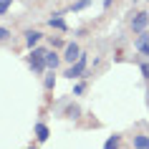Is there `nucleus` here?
Instances as JSON below:
<instances>
[{
	"label": "nucleus",
	"instance_id": "obj_17",
	"mask_svg": "<svg viewBox=\"0 0 149 149\" xmlns=\"http://www.w3.org/2000/svg\"><path fill=\"white\" fill-rule=\"evenodd\" d=\"M141 76H144V79H149V63H141Z\"/></svg>",
	"mask_w": 149,
	"mask_h": 149
},
{
	"label": "nucleus",
	"instance_id": "obj_8",
	"mask_svg": "<svg viewBox=\"0 0 149 149\" xmlns=\"http://www.w3.org/2000/svg\"><path fill=\"white\" fill-rule=\"evenodd\" d=\"M134 147L136 149H149V136L147 134H136L134 136Z\"/></svg>",
	"mask_w": 149,
	"mask_h": 149
},
{
	"label": "nucleus",
	"instance_id": "obj_5",
	"mask_svg": "<svg viewBox=\"0 0 149 149\" xmlns=\"http://www.w3.org/2000/svg\"><path fill=\"white\" fill-rule=\"evenodd\" d=\"M63 58H66L68 63L79 61V58H81V48L76 46V43H68V46H66V56H63Z\"/></svg>",
	"mask_w": 149,
	"mask_h": 149
},
{
	"label": "nucleus",
	"instance_id": "obj_13",
	"mask_svg": "<svg viewBox=\"0 0 149 149\" xmlns=\"http://www.w3.org/2000/svg\"><path fill=\"white\" fill-rule=\"evenodd\" d=\"M66 114H68L71 119H76V116L81 114V109H79V106H68V109H66Z\"/></svg>",
	"mask_w": 149,
	"mask_h": 149
},
{
	"label": "nucleus",
	"instance_id": "obj_2",
	"mask_svg": "<svg viewBox=\"0 0 149 149\" xmlns=\"http://www.w3.org/2000/svg\"><path fill=\"white\" fill-rule=\"evenodd\" d=\"M84 73H86V56L81 53V58H79V61H76V63H73V66H71V68L66 71L63 76H68V79L73 81V79H81Z\"/></svg>",
	"mask_w": 149,
	"mask_h": 149
},
{
	"label": "nucleus",
	"instance_id": "obj_11",
	"mask_svg": "<svg viewBox=\"0 0 149 149\" xmlns=\"http://www.w3.org/2000/svg\"><path fill=\"white\" fill-rule=\"evenodd\" d=\"M88 5H91V0H76V3H73V5H71V10H73V13H79V10L88 8Z\"/></svg>",
	"mask_w": 149,
	"mask_h": 149
},
{
	"label": "nucleus",
	"instance_id": "obj_16",
	"mask_svg": "<svg viewBox=\"0 0 149 149\" xmlns=\"http://www.w3.org/2000/svg\"><path fill=\"white\" fill-rule=\"evenodd\" d=\"M84 88H86L84 84H76V88H73V96H81V94H84Z\"/></svg>",
	"mask_w": 149,
	"mask_h": 149
},
{
	"label": "nucleus",
	"instance_id": "obj_18",
	"mask_svg": "<svg viewBox=\"0 0 149 149\" xmlns=\"http://www.w3.org/2000/svg\"><path fill=\"white\" fill-rule=\"evenodd\" d=\"M8 36H10V31H8V28H0V40H5Z\"/></svg>",
	"mask_w": 149,
	"mask_h": 149
},
{
	"label": "nucleus",
	"instance_id": "obj_14",
	"mask_svg": "<svg viewBox=\"0 0 149 149\" xmlns=\"http://www.w3.org/2000/svg\"><path fill=\"white\" fill-rule=\"evenodd\" d=\"M10 3H13V0H0V15H3V13H8Z\"/></svg>",
	"mask_w": 149,
	"mask_h": 149
},
{
	"label": "nucleus",
	"instance_id": "obj_10",
	"mask_svg": "<svg viewBox=\"0 0 149 149\" xmlns=\"http://www.w3.org/2000/svg\"><path fill=\"white\" fill-rule=\"evenodd\" d=\"M36 136H38V141H46L48 139V126L46 124H36Z\"/></svg>",
	"mask_w": 149,
	"mask_h": 149
},
{
	"label": "nucleus",
	"instance_id": "obj_15",
	"mask_svg": "<svg viewBox=\"0 0 149 149\" xmlns=\"http://www.w3.org/2000/svg\"><path fill=\"white\" fill-rule=\"evenodd\" d=\"M56 86V76L51 73V76H46V88H53Z\"/></svg>",
	"mask_w": 149,
	"mask_h": 149
},
{
	"label": "nucleus",
	"instance_id": "obj_12",
	"mask_svg": "<svg viewBox=\"0 0 149 149\" xmlns=\"http://www.w3.org/2000/svg\"><path fill=\"white\" fill-rule=\"evenodd\" d=\"M119 141H121V139H119L116 134H114V136H109V139H106V144H104V149H119Z\"/></svg>",
	"mask_w": 149,
	"mask_h": 149
},
{
	"label": "nucleus",
	"instance_id": "obj_3",
	"mask_svg": "<svg viewBox=\"0 0 149 149\" xmlns=\"http://www.w3.org/2000/svg\"><path fill=\"white\" fill-rule=\"evenodd\" d=\"M147 25H149V13H134V18H132V31L134 33L147 31Z\"/></svg>",
	"mask_w": 149,
	"mask_h": 149
},
{
	"label": "nucleus",
	"instance_id": "obj_9",
	"mask_svg": "<svg viewBox=\"0 0 149 149\" xmlns=\"http://www.w3.org/2000/svg\"><path fill=\"white\" fill-rule=\"evenodd\" d=\"M58 63H61V58H58L53 51H46V66H48V68L56 71V66H58Z\"/></svg>",
	"mask_w": 149,
	"mask_h": 149
},
{
	"label": "nucleus",
	"instance_id": "obj_19",
	"mask_svg": "<svg viewBox=\"0 0 149 149\" xmlns=\"http://www.w3.org/2000/svg\"><path fill=\"white\" fill-rule=\"evenodd\" d=\"M31 149H33V147H31Z\"/></svg>",
	"mask_w": 149,
	"mask_h": 149
},
{
	"label": "nucleus",
	"instance_id": "obj_1",
	"mask_svg": "<svg viewBox=\"0 0 149 149\" xmlns=\"http://www.w3.org/2000/svg\"><path fill=\"white\" fill-rule=\"evenodd\" d=\"M28 66H31L33 71H46V51L43 48H31V56H28Z\"/></svg>",
	"mask_w": 149,
	"mask_h": 149
},
{
	"label": "nucleus",
	"instance_id": "obj_7",
	"mask_svg": "<svg viewBox=\"0 0 149 149\" xmlns=\"http://www.w3.org/2000/svg\"><path fill=\"white\" fill-rule=\"evenodd\" d=\"M48 25L51 28H58V31H66V20L61 18V13H53V18L48 20Z\"/></svg>",
	"mask_w": 149,
	"mask_h": 149
},
{
	"label": "nucleus",
	"instance_id": "obj_4",
	"mask_svg": "<svg viewBox=\"0 0 149 149\" xmlns=\"http://www.w3.org/2000/svg\"><path fill=\"white\" fill-rule=\"evenodd\" d=\"M134 48H136V51H141L144 56H149V33H147V31L139 33V38H136V43H134Z\"/></svg>",
	"mask_w": 149,
	"mask_h": 149
},
{
	"label": "nucleus",
	"instance_id": "obj_6",
	"mask_svg": "<svg viewBox=\"0 0 149 149\" xmlns=\"http://www.w3.org/2000/svg\"><path fill=\"white\" fill-rule=\"evenodd\" d=\"M40 40V33L38 31H25V43H28V48H36Z\"/></svg>",
	"mask_w": 149,
	"mask_h": 149
}]
</instances>
